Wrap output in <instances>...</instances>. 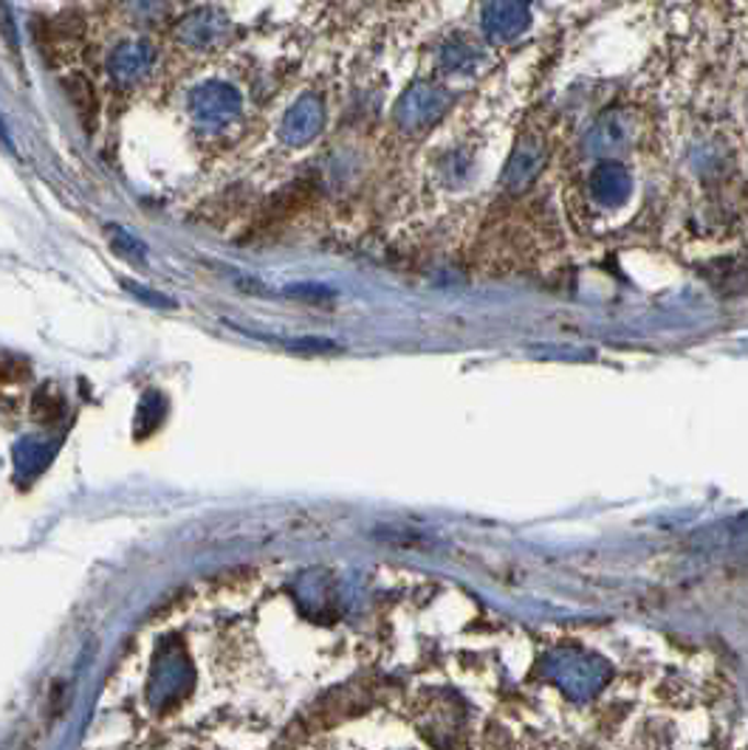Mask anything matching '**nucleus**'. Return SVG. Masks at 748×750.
Returning a JSON list of instances; mask_svg holds the SVG:
<instances>
[{
    "label": "nucleus",
    "mask_w": 748,
    "mask_h": 750,
    "mask_svg": "<svg viewBox=\"0 0 748 750\" xmlns=\"http://www.w3.org/2000/svg\"><path fill=\"white\" fill-rule=\"evenodd\" d=\"M229 34V18L220 9H195L179 23L175 37L190 48L199 52H213Z\"/></svg>",
    "instance_id": "nucleus-2"
},
{
    "label": "nucleus",
    "mask_w": 748,
    "mask_h": 750,
    "mask_svg": "<svg viewBox=\"0 0 748 750\" xmlns=\"http://www.w3.org/2000/svg\"><path fill=\"white\" fill-rule=\"evenodd\" d=\"M190 111L204 127H224L240 113V93L226 82H204L190 96Z\"/></svg>",
    "instance_id": "nucleus-1"
},
{
    "label": "nucleus",
    "mask_w": 748,
    "mask_h": 750,
    "mask_svg": "<svg viewBox=\"0 0 748 750\" xmlns=\"http://www.w3.org/2000/svg\"><path fill=\"white\" fill-rule=\"evenodd\" d=\"M152 63H156L152 46H147V43H122V46L111 54L107 68H111L116 82L131 86V82H136V79H141L150 71Z\"/></svg>",
    "instance_id": "nucleus-6"
},
{
    "label": "nucleus",
    "mask_w": 748,
    "mask_h": 750,
    "mask_svg": "<svg viewBox=\"0 0 748 750\" xmlns=\"http://www.w3.org/2000/svg\"><path fill=\"white\" fill-rule=\"evenodd\" d=\"M325 122V107L317 96H303L297 105L288 111L283 122V138L292 141V145H305L311 141L319 130H322Z\"/></svg>",
    "instance_id": "nucleus-5"
},
{
    "label": "nucleus",
    "mask_w": 748,
    "mask_h": 750,
    "mask_svg": "<svg viewBox=\"0 0 748 750\" xmlns=\"http://www.w3.org/2000/svg\"><path fill=\"white\" fill-rule=\"evenodd\" d=\"M446 105H450V96H446L441 88L424 86V82H421V86L410 88V91L405 93V99L398 102V118H401V125L407 127L427 125V122L441 116V113L446 111Z\"/></svg>",
    "instance_id": "nucleus-4"
},
{
    "label": "nucleus",
    "mask_w": 748,
    "mask_h": 750,
    "mask_svg": "<svg viewBox=\"0 0 748 750\" xmlns=\"http://www.w3.org/2000/svg\"><path fill=\"white\" fill-rule=\"evenodd\" d=\"M438 59H441V66L450 73H469L477 63V52L469 43H464V39H452V43H446L441 48Z\"/></svg>",
    "instance_id": "nucleus-7"
},
{
    "label": "nucleus",
    "mask_w": 748,
    "mask_h": 750,
    "mask_svg": "<svg viewBox=\"0 0 748 750\" xmlns=\"http://www.w3.org/2000/svg\"><path fill=\"white\" fill-rule=\"evenodd\" d=\"M529 0H489L484 9V32L495 43H509L529 29Z\"/></svg>",
    "instance_id": "nucleus-3"
}]
</instances>
